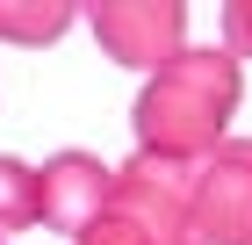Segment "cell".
<instances>
[{
	"instance_id": "2",
	"label": "cell",
	"mask_w": 252,
	"mask_h": 245,
	"mask_svg": "<svg viewBox=\"0 0 252 245\" xmlns=\"http://www.w3.org/2000/svg\"><path fill=\"white\" fill-rule=\"evenodd\" d=\"M188 245H252V137H223L194 166Z\"/></svg>"
},
{
	"instance_id": "1",
	"label": "cell",
	"mask_w": 252,
	"mask_h": 245,
	"mask_svg": "<svg viewBox=\"0 0 252 245\" xmlns=\"http://www.w3.org/2000/svg\"><path fill=\"white\" fill-rule=\"evenodd\" d=\"M238 108V58L216 43V51H180L166 72L144 79L130 123H137V151L152 159H180V166H202L223 130H231Z\"/></svg>"
},
{
	"instance_id": "9",
	"label": "cell",
	"mask_w": 252,
	"mask_h": 245,
	"mask_svg": "<svg viewBox=\"0 0 252 245\" xmlns=\"http://www.w3.org/2000/svg\"><path fill=\"white\" fill-rule=\"evenodd\" d=\"M223 51H231L238 65L252 58V0H231V7H223Z\"/></svg>"
},
{
	"instance_id": "3",
	"label": "cell",
	"mask_w": 252,
	"mask_h": 245,
	"mask_svg": "<svg viewBox=\"0 0 252 245\" xmlns=\"http://www.w3.org/2000/svg\"><path fill=\"white\" fill-rule=\"evenodd\" d=\"M87 29L130 72H166L188 51V7L180 0H101L94 15H87Z\"/></svg>"
},
{
	"instance_id": "4",
	"label": "cell",
	"mask_w": 252,
	"mask_h": 245,
	"mask_svg": "<svg viewBox=\"0 0 252 245\" xmlns=\"http://www.w3.org/2000/svg\"><path fill=\"white\" fill-rule=\"evenodd\" d=\"M188 195H194V166L152 159V151H137L130 166H116V180H108V209L137 216L158 245H188Z\"/></svg>"
},
{
	"instance_id": "5",
	"label": "cell",
	"mask_w": 252,
	"mask_h": 245,
	"mask_svg": "<svg viewBox=\"0 0 252 245\" xmlns=\"http://www.w3.org/2000/svg\"><path fill=\"white\" fill-rule=\"evenodd\" d=\"M108 180H116V166H101L94 151H58V159H43L36 166V224L79 238V231L101 216V202H108Z\"/></svg>"
},
{
	"instance_id": "8",
	"label": "cell",
	"mask_w": 252,
	"mask_h": 245,
	"mask_svg": "<svg viewBox=\"0 0 252 245\" xmlns=\"http://www.w3.org/2000/svg\"><path fill=\"white\" fill-rule=\"evenodd\" d=\"M72 245H158V238H152L144 224H137V216H123V209H108V202H101V216H94L87 231H79Z\"/></svg>"
},
{
	"instance_id": "7",
	"label": "cell",
	"mask_w": 252,
	"mask_h": 245,
	"mask_svg": "<svg viewBox=\"0 0 252 245\" xmlns=\"http://www.w3.org/2000/svg\"><path fill=\"white\" fill-rule=\"evenodd\" d=\"M36 224V166H22L0 151V238L7 231H29Z\"/></svg>"
},
{
	"instance_id": "6",
	"label": "cell",
	"mask_w": 252,
	"mask_h": 245,
	"mask_svg": "<svg viewBox=\"0 0 252 245\" xmlns=\"http://www.w3.org/2000/svg\"><path fill=\"white\" fill-rule=\"evenodd\" d=\"M72 22H79V7H65V0H0V43H22V51L58 43Z\"/></svg>"
}]
</instances>
